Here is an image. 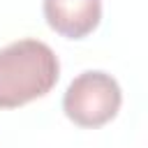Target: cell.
Here are the masks:
<instances>
[{"mask_svg":"<svg viewBox=\"0 0 148 148\" xmlns=\"http://www.w3.org/2000/svg\"><path fill=\"white\" fill-rule=\"evenodd\" d=\"M123 104L118 81L102 69H86L72 79L62 95L65 116L79 127H99L116 118Z\"/></svg>","mask_w":148,"mask_h":148,"instance_id":"2","label":"cell"},{"mask_svg":"<svg viewBox=\"0 0 148 148\" xmlns=\"http://www.w3.org/2000/svg\"><path fill=\"white\" fill-rule=\"evenodd\" d=\"M60 76L56 51L32 37L0 49V109H16L44 97Z\"/></svg>","mask_w":148,"mask_h":148,"instance_id":"1","label":"cell"},{"mask_svg":"<svg viewBox=\"0 0 148 148\" xmlns=\"http://www.w3.org/2000/svg\"><path fill=\"white\" fill-rule=\"evenodd\" d=\"M44 18L67 39L90 35L102 18V0H44Z\"/></svg>","mask_w":148,"mask_h":148,"instance_id":"3","label":"cell"}]
</instances>
